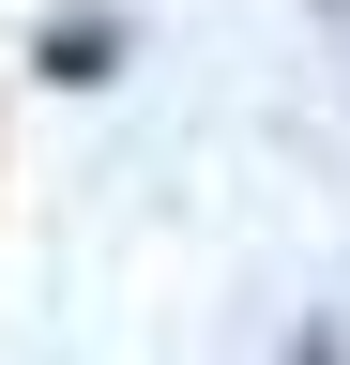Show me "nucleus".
<instances>
[{
  "instance_id": "nucleus-1",
  "label": "nucleus",
  "mask_w": 350,
  "mask_h": 365,
  "mask_svg": "<svg viewBox=\"0 0 350 365\" xmlns=\"http://www.w3.org/2000/svg\"><path fill=\"white\" fill-rule=\"evenodd\" d=\"M31 76H46V91H107L122 76V16H46V31H31Z\"/></svg>"
}]
</instances>
